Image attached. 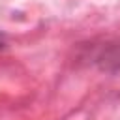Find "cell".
<instances>
[{"label": "cell", "mask_w": 120, "mask_h": 120, "mask_svg": "<svg viewBox=\"0 0 120 120\" xmlns=\"http://www.w3.org/2000/svg\"><path fill=\"white\" fill-rule=\"evenodd\" d=\"M4 47H6V36L0 34V49H4Z\"/></svg>", "instance_id": "obj_1"}]
</instances>
